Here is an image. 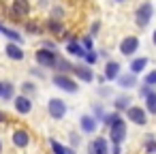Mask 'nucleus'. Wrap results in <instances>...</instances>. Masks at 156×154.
<instances>
[{
    "label": "nucleus",
    "instance_id": "obj_1",
    "mask_svg": "<svg viewBox=\"0 0 156 154\" xmlns=\"http://www.w3.org/2000/svg\"><path fill=\"white\" fill-rule=\"evenodd\" d=\"M109 137H111V141H113V143H122V141H124V137H126V124H124V120H120V118H118V120L111 124Z\"/></svg>",
    "mask_w": 156,
    "mask_h": 154
},
{
    "label": "nucleus",
    "instance_id": "obj_2",
    "mask_svg": "<svg viewBox=\"0 0 156 154\" xmlns=\"http://www.w3.org/2000/svg\"><path fill=\"white\" fill-rule=\"evenodd\" d=\"M47 109H49V116L56 118V120H62L64 113H66V105H64L62 98H51L49 105H47Z\"/></svg>",
    "mask_w": 156,
    "mask_h": 154
},
{
    "label": "nucleus",
    "instance_id": "obj_3",
    "mask_svg": "<svg viewBox=\"0 0 156 154\" xmlns=\"http://www.w3.org/2000/svg\"><path fill=\"white\" fill-rule=\"evenodd\" d=\"M152 13H154V9H152V5L150 2H143L141 7H139V11H137V24L143 28V26H147L150 24V20H152Z\"/></svg>",
    "mask_w": 156,
    "mask_h": 154
},
{
    "label": "nucleus",
    "instance_id": "obj_4",
    "mask_svg": "<svg viewBox=\"0 0 156 154\" xmlns=\"http://www.w3.org/2000/svg\"><path fill=\"white\" fill-rule=\"evenodd\" d=\"M137 47H139V39H137V37H126V39L120 43V52H122L124 56H133V54L137 52Z\"/></svg>",
    "mask_w": 156,
    "mask_h": 154
},
{
    "label": "nucleus",
    "instance_id": "obj_5",
    "mask_svg": "<svg viewBox=\"0 0 156 154\" xmlns=\"http://www.w3.org/2000/svg\"><path fill=\"white\" fill-rule=\"evenodd\" d=\"M54 84H56L58 88L66 90V92H77V84H75L71 77H66V75H56V77H54Z\"/></svg>",
    "mask_w": 156,
    "mask_h": 154
},
{
    "label": "nucleus",
    "instance_id": "obj_6",
    "mask_svg": "<svg viewBox=\"0 0 156 154\" xmlns=\"http://www.w3.org/2000/svg\"><path fill=\"white\" fill-rule=\"evenodd\" d=\"M88 152L90 154H109V148H107V139L103 137H96L90 145H88Z\"/></svg>",
    "mask_w": 156,
    "mask_h": 154
},
{
    "label": "nucleus",
    "instance_id": "obj_7",
    "mask_svg": "<svg viewBox=\"0 0 156 154\" xmlns=\"http://www.w3.org/2000/svg\"><path fill=\"white\" fill-rule=\"evenodd\" d=\"M30 13V5H28V0H15L13 2V17L15 20H22Z\"/></svg>",
    "mask_w": 156,
    "mask_h": 154
},
{
    "label": "nucleus",
    "instance_id": "obj_8",
    "mask_svg": "<svg viewBox=\"0 0 156 154\" xmlns=\"http://www.w3.org/2000/svg\"><path fill=\"white\" fill-rule=\"evenodd\" d=\"M34 58H37V62H39V64L51 66V64H54V60H56V52H49V49H39V52L34 54Z\"/></svg>",
    "mask_w": 156,
    "mask_h": 154
},
{
    "label": "nucleus",
    "instance_id": "obj_9",
    "mask_svg": "<svg viewBox=\"0 0 156 154\" xmlns=\"http://www.w3.org/2000/svg\"><path fill=\"white\" fill-rule=\"evenodd\" d=\"M128 120H133L135 124H145L147 120H145V111L141 109V107H128Z\"/></svg>",
    "mask_w": 156,
    "mask_h": 154
},
{
    "label": "nucleus",
    "instance_id": "obj_10",
    "mask_svg": "<svg viewBox=\"0 0 156 154\" xmlns=\"http://www.w3.org/2000/svg\"><path fill=\"white\" fill-rule=\"evenodd\" d=\"M15 109H17L20 113H30V109H32L30 98H28V96H17V98H15Z\"/></svg>",
    "mask_w": 156,
    "mask_h": 154
},
{
    "label": "nucleus",
    "instance_id": "obj_11",
    "mask_svg": "<svg viewBox=\"0 0 156 154\" xmlns=\"http://www.w3.org/2000/svg\"><path fill=\"white\" fill-rule=\"evenodd\" d=\"M71 71H73L79 79H83V81H92V79H94V73H92L88 66H73Z\"/></svg>",
    "mask_w": 156,
    "mask_h": 154
},
{
    "label": "nucleus",
    "instance_id": "obj_12",
    "mask_svg": "<svg viewBox=\"0 0 156 154\" xmlns=\"http://www.w3.org/2000/svg\"><path fill=\"white\" fill-rule=\"evenodd\" d=\"M5 52H7V56H9L11 60H22V58H24V52H22V47H17L15 43H9Z\"/></svg>",
    "mask_w": 156,
    "mask_h": 154
},
{
    "label": "nucleus",
    "instance_id": "obj_13",
    "mask_svg": "<svg viewBox=\"0 0 156 154\" xmlns=\"http://www.w3.org/2000/svg\"><path fill=\"white\" fill-rule=\"evenodd\" d=\"M120 75V64L118 62H107V66H105V79H115Z\"/></svg>",
    "mask_w": 156,
    "mask_h": 154
},
{
    "label": "nucleus",
    "instance_id": "obj_14",
    "mask_svg": "<svg viewBox=\"0 0 156 154\" xmlns=\"http://www.w3.org/2000/svg\"><path fill=\"white\" fill-rule=\"evenodd\" d=\"M81 131L83 133H94L96 131V120L92 116H83L81 118Z\"/></svg>",
    "mask_w": 156,
    "mask_h": 154
},
{
    "label": "nucleus",
    "instance_id": "obj_15",
    "mask_svg": "<svg viewBox=\"0 0 156 154\" xmlns=\"http://www.w3.org/2000/svg\"><path fill=\"white\" fill-rule=\"evenodd\" d=\"M28 141H30V137H28V133H26V131H15V135H13V143H15L17 148L28 145Z\"/></svg>",
    "mask_w": 156,
    "mask_h": 154
},
{
    "label": "nucleus",
    "instance_id": "obj_16",
    "mask_svg": "<svg viewBox=\"0 0 156 154\" xmlns=\"http://www.w3.org/2000/svg\"><path fill=\"white\" fill-rule=\"evenodd\" d=\"M145 64H147V58H137V60H133V62H130V73H133V75H139V73L145 69Z\"/></svg>",
    "mask_w": 156,
    "mask_h": 154
},
{
    "label": "nucleus",
    "instance_id": "obj_17",
    "mask_svg": "<svg viewBox=\"0 0 156 154\" xmlns=\"http://www.w3.org/2000/svg\"><path fill=\"white\" fill-rule=\"evenodd\" d=\"M66 49H69V54H73V56H79V58H83V56H86V49H83L81 45H77L75 41H69Z\"/></svg>",
    "mask_w": 156,
    "mask_h": 154
},
{
    "label": "nucleus",
    "instance_id": "obj_18",
    "mask_svg": "<svg viewBox=\"0 0 156 154\" xmlns=\"http://www.w3.org/2000/svg\"><path fill=\"white\" fill-rule=\"evenodd\" d=\"M0 32H2L5 37H9L11 41H15V43H22V34L15 32V30H9V28H5V26H0Z\"/></svg>",
    "mask_w": 156,
    "mask_h": 154
},
{
    "label": "nucleus",
    "instance_id": "obj_19",
    "mask_svg": "<svg viewBox=\"0 0 156 154\" xmlns=\"http://www.w3.org/2000/svg\"><path fill=\"white\" fill-rule=\"evenodd\" d=\"M118 81H120L122 88H133L135 86V75L133 73L130 75H122V77H118Z\"/></svg>",
    "mask_w": 156,
    "mask_h": 154
},
{
    "label": "nucleus",
    "instance_id": "obj_20",
    "mask_svg": "<svg viewBox=\"0 0 156 154\" xmlns=\"http://www.w3.org/2000/svg\"><path fill=\"white\" fill-rule=\"evenodd\" d=\"M145 103H147V111L150 113H156V92H150L145 96Z\"/></svg>",
    "mask_w": 156,
    "mask_h": 154
},
{
    "label": "nucleus",
    "instance_id": "obj_21",
    "mask_svg": "<svg viewBox=\"0 0 156 154\" xmlns=\"http://www.w3.org/2000/svg\"><path fill=\"white\" fill-rule=\"evenodd\" d=\"M145 150H147V154H156V139L152 135H147V139H145Z\"/></svg>",
    "mask_w": 156,
    "mask_h": 154
},
{
    "label": "nucleus",
    "instance_id": "obj_22",
    "mask_svg": "<svg viewBox=\"0 0 156 154\" xmlns=\"http://www.w3.org/2000/svg\"><path fill=\"white\" fill-rule=\"evenodd\" d=\"M51 66H58V71H71V69H73L69 62H64V60H60V58H56Z\"/></svg>",
    "mask_w": 156,
    "mask_h": 154
},
{
    "label": "nucleus",
    "instance_id": "obj_23",
    "mask_svg": "<svg viewBox=\"0 0 156 154\" xmlns=\"http://www.w3.org/2000/svg\"><path fill=\"white\" fill-rule=\"evenodd\" d=\"M2 98H11L13 96V86L11 84H2V92H0Z\"/></svg>",
    "mask_w": 156,
    "mask_h": 154
},
{
    "label": "nucleus",
    "instance_id": "obj_24",
    "mask_svg": "<svg viewBox=\"0 0 156 154\" xmlns=\"http://www.w3.org/2000/svg\"><path fill=\"white\" fill-rule=\"evenodd\" d=\"M128 103H130V98H128V96H118V98H115V107H118V109L128 107Z\"/></svg>",
    "mask_w": 156,
    "mask_h": 154
},
{
    "label": "nucleus",
    "instance_id": "obj_25",
    "mask_svg": "<svg viewBox=\"0 0 156 154\" xmlns=\"http://www.w3.org/2000/svg\"><path fill=\"white\" fill-rule=\"evenodd\" d=\"M47 28L56 34V32H62V26H60V22H56V20H49V24H47Z\"/></svg>",
    "mask_w": 156,
    "mask_h": 154
},
{
    "label": "nucleus",
    "instance_id": "obj_26",
    "mask_svg": "<svg viewBox=\"0 0 156 154\" xmlns=\"http://www.w3.org/2000/svg\"><path fill=\"white\" fill-rule=\"evenodd\" d=\"M115 120H118V113H107V116H103V122H105V124H109V126H111Z\"/></svg>",
    "mask_w": 156,
    "mask_h": 154
},
{
    "label": "nucleus",
    "instance_id": "obj_27",
    "mask_svg": "<svg viewBox=\"0 0 156 154\" xmlns=\"http://www.w3.org/2000/svg\"><path fill=\"white\" fill-rule=\"evenodd\" d=\"M145 84L147 86H156V71H152V73L145 75Z\"/></svg>",
    "mask_w": 156,
    "mask_h": 154
},
{
    "label": "nucleus",
    "instance_id": "obj_28",
    "mask_svg": "<svg viewBox=\"0 0 156 154\" xmlns=\"http://www.w3.org/2000/svg\"><path fill=\"white\" fill-rule=\"evenodd\" d=\"M51 148H54V154H66V150H64L58 141H51Z\"/></svg>",
    "mask_w": 156,
    "mask_h": 154
},
{
    "label": "nucleus",
    "instance_id": "obj_29",
    "mask_svg": "<svg viewBox=\"0 0 156 154\" xmlns=\"http://www.w3.org/2000/svg\"><path fill=\"white\" fill-rule=\"evenodd\" d=\"M26 28H28V32H32V34H39V32H41V28H39L37 24H32V22H30Z\"/></svg>",
    "mask_w": 156,
    "mask_h": 154
},
{
    "label": "nucleus",
    "instance_id": "obj_30",
    "mask_svg": "<svg viewBox=\"0 0 156 154\" xmlns=\"http://www.w3.org/2000/svg\"><path fill=\"white\" fill-rule=\"evenodd\" d=\"M83 58H86V62H90V64H94V62H96V54H92V49H90V54H86Z\"/></svg>",
    "mask_w": 156,
    "mask_h": 154
},
{
    "label": "nucleus",
    "instance_id": "obj_31",
    "mask_svg": "<svg viewBox=\"0 0 156 154\" xmlns=\"http://www.w3.org/2000/svg\"><path fill=\"white\" fill-rule=\"evenodd\" d=\"M150 92H152V86H147V84H145V86L141 88V96H147Z\"/></svg>",
    "mask_w": 156,
    "mask_h": 154
},
{
    "label": "nucleus",
    "instance_id": "obj_32",
    "mask_svg": "<svg viewBox=\"0 0 156 154\" xmlns=\"http://www.w3.org/2000/svg\"><path fill=\"white\" fill-rule=\"evenodd\" d=\"M24 92L32 94V92H34V86H32V84H24Z\"/></svg>",
    "mask_w": 156,
    "mask_h": 154
},
{
    "label": "nucleus",
    "instance_id": "obj_33",
    "mask_svg": "<svg viewBox=\"0 0 156 154\" xmlns=\"http://www.w3.org/2000/svg\"><path fill=\"white\" fill-rule=\"evenodd\" d=\"M83 47H86V49H92V39H90V37L83 39Z\"/></svg>",
    "mask_w": 156,
    "mask_h": 154
},
{
    "label": "nucleus",
    "instance_id": "obj_34",
    "mask_svg": "<svg viewBox=\"0 0 156 154\" xmlns=\"http://www.w3.org/2000/svg\"><path fill=\"white\" fill-rule=\"evenodd\" d=\"M111 154H120V143H113V150H111Z\"/></svg>",
    "mask_w": 156,
    "mask_h": 154
},
{
    "label": "nucleus",
    "instance_id": "obj_35",
    "mask_svg": "<svg viewBox=\"0 0 156 154\" xmlns=\"http://www.w3.org/2000/svg\"><path fill=\"white\" fill-rule=\"evenodd\" d=\"M98 32V22H94V26H92V34H96Z\"/></svg>",
    "mask_w": 156,
    "mask_h": 154
},
{
    "label": "nucleus",
    "instance_id": "obj_36",
    "mask_svg": "<svg viewBox=\"0 0 156 154\" xmlns=\"http://www.w3.org/2000/svg\"><path fill=\"white\" fill-rule=\"evenodd\" d=\"M152 39H154V43H156V30H154V37H152Z\"/></svg>",
    "mask_w": 156,
    "mask_h": 154
},
{
    "label": "nucleus",
    "instance_id": "obj_37",
    "mask_svg": "<svg viewBox=\"0 0 156 154\" xmlns=\"http://www.w3.org/2000/svg\"><path fill=\"white\" fill-rule=\"evenodd\" d=\"M0 122H2V113H0Z\"/></svg>",
    "mask_w": 156,
    "mask_h": 154
},
{
    "label": "nucleus",
    "instance_id": "obj_38",
    "mask_svg": "<svg viewBox=\"0 0 156 154\" xmlns=\"http://www.w3.org/2000/svg\"><path fill=\"white\" fill-rule=\"evenodd\" d=\"M0 92H2V84H0Z\"/></svg>",
    "mask_w": 156,
    "mask_h": 154
},
{
    "label": "nucleus",
    "instance_id": "obj_39",
    "mask_svg": "<svg viewBox=\"0 0 156 154\" xmlns=\"http://www.w3.org/2000/svg\"><path fill=\"white\" fill-rule=\"evenodd\" d=\"M69 154H75V152H69Z\"/></svg>",
    "mask_w": 156,
    "mask_h": 154
}]
</instances>
